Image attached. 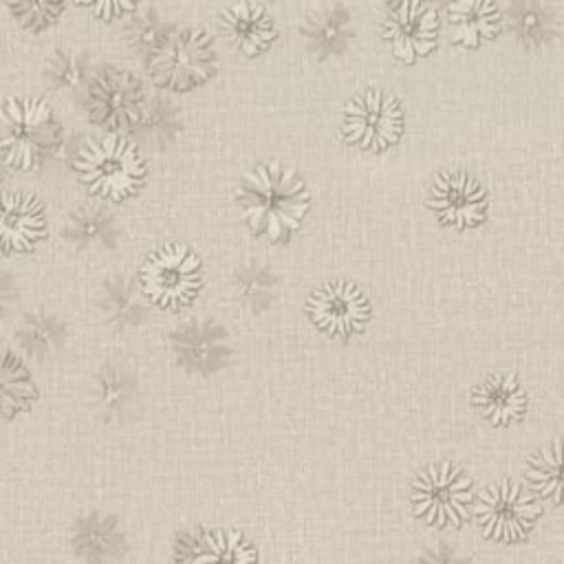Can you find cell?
<instances>
[{
    "label": "cell",
    "instance_id": "1",
    "mask_svg": "<svg viewBox=\"0 0 564 564\" xmlns=\"http://www.w3.org/2000/svg\"><path fill=\"white\" fill-rule=\"evenodd\" d=\"M236 203L242 223L253 236L284 242L306 218L311 194L297 172L271 161L256 165L240 178Z\"/></svg>",
    "mask_w": 564,
    "mask_h": 564
},
{
    "label": "cell",
    "instance_id": "2",
    "mask_svg": "<svg viewBox=\"0 0 564 564\" xmlns=\"http://www.w3.org/2000/svg\"><path fill=\"white\" fill-rule=\"evenodd\" d=\"M73 167L90 194L108 200H126L145 183V163L137 143L121 132L88 139L79 148Z\"/></svg>",
    "mask_w": 564,
    "mask_h": 564
},
{
    "label": "cell",
    "instance_id": "3",
    "mask_svg": "<svg viewBox=\"0 0 564 564\" xmlns=\"http://www.w3.org/2000/svg\"><path fill=\"white\" fill-rule=\"evenodd\" d=\"M62 145V126L44 99L9 97L2 106V156L26 172L46 163Z\"/></svg>",
    "mask_w": 564,
    "mask_h": 564
},
{
    "label": "cell",
    "instance_id": "4",
    "mask_svg": "<svg viewBox=\"0 0 564 564\" xmlns=\"http://www.w3.org/2000/svg\"><path fill=\"white\" fill-rule=\"evenodd\" d=\"M148 70L159 88L185 93L216 70V53L203 29L176 26L159 35L148 55Z\"/></svg>",
    "mask_w": 564,
    "mask_h": 564
},
{
    "label": "cell",
    "instance_id": "5",
    "mask_svg": "<svg viewBox=\"0 0 564 564\" xmlns=\"http://www.w3.org/2000/svg\"><path fill=\"white\" fill-rule=\"evenodd\" d=\"M471 480L454 463H432L412 482L410 502L414 516L436 529L458 527L467 520L471 505Z\"/></svg>",
    "mask_w": 564,
    "mask_h": 564
},
{
    "label": "cell",
    "instance_id": "6",
    "mask_svg": "<svg viewBox=\"0 0 564 564\" xmlns=\"http://www.w3.org/2000/svg\"><path fill=\"white\" fill-rule=\"evenodd\" d=\"M148 106L141 79L119 66L99 68L86 90L88 119L108 132L130 134Z\"/></svg>",
    "mask_w": 564,
    "mask_h": 564
},
{
    "label": "cell",
    "instance_id": "7",
    "mask_svg": "<svg viewBox=\"0 0 564 564\" xmlns=\"http://www.w3.org/2000/svg\"><path fill=\"white\" fill-rule=\"evenodd\" d=\"M139 282L150 302L161 308H183L203 286V264L189 247L170 242L143 262Z\"/></svg>",
    "mask_w": 564,
    "mask_h": 564
},
{
    "label": "cell",
    "instance_id": "8",
    "mask_svg": "<svg viewBox=\"0 0 564 564\" xmlns=\"http://www.w3.org/2000/svg\"><path fill=\"white\" fill-rule=\"evenodd\" d=\"M403 134V110L394 95L368 88L357 93L344 108L341 137L361 152H383Z\"/></svg>",
    "mask_w": 564,
    "mask_h": 564
},
{
    "label": "cell",
    "instance_id": "9",
    "mask_svg": "<svg viewBox=\"0 0 564 564\" xmlns=\"http://www.w3.org/2000/svg\"><path fill=\"white\" fill-rule=\"evenodd\" d=\"M370 302L364 291L348 280H328L306 300V315L317 330L328 337L348 339L370 322Z\"/></svg>",
    "mask_w": 564,
    "mask_h": 564
},
{
    "label": "cell",
    "instance_id": "10",
    "mask_svg": "<svg viewBox=\"0 0 564 564\" xmlns=\"http://www.w3.org/2000/svg\"><path fill=\"white\" fill-rule=\"evenodd\" d=\"M170 348L176 364L185 372L198 377L220 372L231 364L234 357L229 330L223 324L203 317L181 322L176 328H172Z\"/></svg>",
    "mask_w": 564,
    "mask_h": 564
},
{
    "label": "cell",
    "instance_id": "11",
    "mask_svg": "<svg viewBox=\"0 0 564 564\" xmlns=\"http://www.w3.org/2000/svg\"><path fill=\"white\" fill-rule=\"evenodd\" d=\"M474 511L487 538L509 542L529 533L540 516V505L520 485L502 480L480 491Z\"/></svg>",
    "mask_w": 564,
    "mask_h": 564
},
{
    "label": "cell",
    "instance_id": "12",
    "mask_svg": "<svg viewBox=\"0 0 564 564\" xmlns=\"http://www.w3.org/2000/svg\"><path fill=\"white\" fill-rule=\"evenodd\" d=\"M381 35L399 62L414 64L436 48V9L425 0H397L381 22Z\"/></svg>",
    "mask_w": 564,
    "mask_h": 564
},
{
    "label": "cell",
    "instance_id": "13",
    "mask_svg": "<svg viewBox=\"0 0 564 564\" xmlns=\"http://www.w3.org/2000/svg\"><path fill=\"white\" fill-rule=\"evenodd\" d=\"M427 205L436 220L452 229L476 227L487 216V194L482 185L465 172L436 174Z\"/></svg>",
    "mask_w": 564,
    "mask_h": 564
},
{
    "label": "cell",
    "instance_id": "14",
    "mask_svg": "<svg viewBox=\"0 0 564 564\" xmlns=\"http://www.w3.org/2000/svg\"><path fill=\"white\" fill-rule=\"evenodd\" d=\"M176 562H253L256 546L240 533L223 527H196L174 540Z\"/></svg>",
    "mask_w": 564,
    "mask_h": 564
},
{
    "label": "cell",
    "instance_id": "15",
    "mask_svg": "<svg viewBox=\"0 0 564 564\" xmlns=\"http://www.w3.org/2000/svg\"><path fill=\"white\" fill-rule=\"evenodd\" d=\"M97 308L115 330H132L148 322L150 300L141 282L128 273H110L99 282Z\"/></svg>",
    "mask_w": 564,
    "mask_h": 564
},
{
    "label": "cell",
    "instance_id": "16",
    "mask_svg": "<svg viewBox=\"0 0 564 564\" xmlns=\"http://www.w3.org/2000/svg\"><path fill=\"white\" fill-rule=\"evenodd\" d=\"M46 231L42 203L29 192H7L2 198L0 240L4 253H26L40 245Z\"/></svg>",
    "mask_w": 564,
    "mask_h": 564
},
{
    "label": "cell",
    "instance_id": "17",
    "mask_svg": "<svg viewBox=\"0 0 564 564\" xmlns=\"http://www.w3.org/2000/svg\"><path fill=\"white\" fill-rule=\"evenodd\" d=\"M70 544L84 562H117L128 553V538L121 522L104 511L79 516L70 529Z\"/></svg>",
    "mask_w": 564,
    "mask_h": 564
},
{
    "label": "cell",
    "instance_id": "18",
    "mask_svg": "<svg viewBox=\"0 0 564 564\" xmlns=\"http://www.w3.org/2000/svg\"><path fill=\"white\" fill-rule=\"evenodd\" d=\"M218 29L223 37L247 57L264 53L275 37L271 15L264 11V7L251 0H238L223 9L218 18Z\"/></svg>",
    "mask_w": 564,
    "mask_h": 564
},
{
    "label": "cell",
    "instance_id": "19",
    "mask_svg": "<svg viewBox=\"0 0 564 564\" xmlns=\"http://www.w3.org/2000/svg\"><path fill=\"white\" fill-rule=\"evenodd\" d=\"M141 388L137 377L119 364H106L95 377V410L106 423L123 425L139 412Z\"/></svg>",
    "mask_w": 564,
    "mask_h": 564
},
{
    "label": "cell",
    "instance_id": "20",
    "mask_svg": "<svg viewBox=\"0 0 564 564\" xmlns=\"http://www.w3.org/2000/svg\"><path fill=\"white\" fill-rule=\"evenodd\" d=\"M119 220L101 203L73 207L62 223V238L75 249H112L119 242Z\"/></svg>",
    "mask_w": 564,
    "mask_h": 564
},
{
    "label": "cell",
    "instance_id": "21",
    "mask_svg": "<svg viewBox=\"0 0 564 564\" xmlns=\"http://www.w3.org/2000/svg\"><path fill=\"white\" fill-rule=\"evenodd\" d=\"M13 339L26 357L35 361H46L64 348L68 339V326L57 313L35 308L26 311L20 317V322L15 324Z\"/></svg>",
    "mask_w": 564,
    "mask_h": 564
},
{
    "label": "cell",
    "instance_id": "22",
    "mask_svg": "<svg viewBox=\"0 0 564 564\" xmlns=\"http://www.w3.org/2000/svg\"><path fill=\"white\" fill-rule=\"evenodd\" d=\"M471 403L491 425H509L522 416L527 394L513 375H489L474 388Z\"/></svg>",
    "mask_w": 564,
    "mask_h": 564
},
{
    "label": "cell",
    "instance_id": "23",
    "mask_svg": "<svg viewBox=\"0 0 564 564\" xmlns=\"http://www.w3.org/2000/svg\"><path fill=\"white\" fill-rule=\"evenodd\" d=\"M452 40L476 48L500 31V11L496 0H452L447 7Z\"/></svg>",
    "mask_w": 564,
    "mask_h": 564
},
{
    "label": "cell",
    "instance_id": "24",
    "mask_svg": "<svg viewBox=\"0 0 564 564\" xmlns=\"http://www.w3.org/2000/svg\"><path fill=\"white\" fill-rule=\"evenodd\" d=\"M302 35L311 53L317 57H330L341 53L350 40V18L341 7H324L308 13L302 24Z\"/></svg>",
    "mask_w": 564,
    "mask_h": 564
},
{
    "label": "cell",
    "instance_id": "25",
    "mask_svg": "<svg viewBox=\"0 0 564 564\" xmlns=\"http://www.w3.org/2000/svg\"><path fill=\"white\" fill-rule=\"evenodd\" d=\"M181 130H183L181 110L165 97H152L148 99L141 121L130 134L137 145H143L152 152H163L178 139Z\"/></svg>",
    "mask_w": 564,
    "mask_h": 564
},
{
    "label": "cell",
    "instance_id": "26",
    "mask_svg": "<svg viewBox=\"0 0 564 564\" xmlns=\"http://www.w3.org/2000/svg\"><path fill=\"white\" fill-rule=\"evenodd\" d=\"M234 295L249 313L267 311L280 291V278L267 262H245L234 271Z\"/></svg>",
    "mask_w": 564,
    "mask_h": 564
},
{
    "label": "cell",
    "instance_id": "27",
    "mask_svg": "<svg viewBox=\"0 0 564 564\" xmlns=\"http://www.w3.org/2000/svg\"><path fill=\"white\" fill-rule=\"evenodd\" d=\"M0 386H2V419L11 421L33 408L37 401V386L24 366V361L7 350L0 370Z\"/></svg>",
    "mask_w": 564,
    "mask_h": 564
},
{
    "label": "cell",
    "instance_id": "28",
    "mask_svg": "<svg viewBox=\"0 0 564 564\" xmlns=\"http://www.w3.org/2000/svg\"><path fill=\"white\" fill-rule=\"evenodd\" d=\"M527 476L542 498L564 502V441L540 449L529 460Z\"/></svg>",
    "mask_w": 564,
    "mask_h": 564
},
{
    "label": "cell",
    "instance_id": "29",
    "mask_svg": "<svg viewBox=\"0 0 564 564\" xmlns=\"http://www.w3.org/2000/svg\"><path fill=\"white\" fill-rule=\"evenodd\" d=\"M44 75H46V82H48L51 90L73 93L84 84L86 57L77 51L59 48L48 57Z\"/></svg>",
    "mask_w": 564,
    "mask_h": 564
},
{
    "label": "cell",
    "instance_id": "30",
    "mask_svg": "<svg viewBox=\"0 0 564 564\" xmlns=\"http://www.w3.org/2000/svg\"><path fill=\"white\" fill-rule=\"evenodd\" d=\"M13 20L29 31H42L59 20L64 0H7Z\"/></svg>",
    "mask_w": 564,
    "mask_h": 564
},
{
    "label": "cell",
    "instance_id": "31",
    "mask_svg": "<svg viewBox=\"0 0 564 564\" xmlns=\"http://www.w3.org/2000/svg\"><path fill=\"white\" fill-rule=\"evenodd\" d=\"M139 0H77V4L86 7L93 15L101 20H115L137 9Z\"/></svg>",
    "mask_w": 564,
    "mask_h": 564
}]
</instances>
